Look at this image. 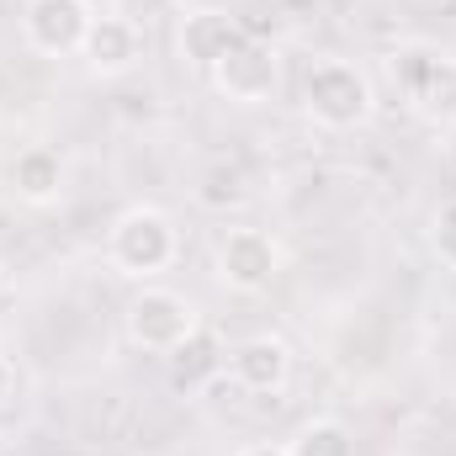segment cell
Listing matches in <instances>:
<instances>
[{
	"instance_id": "cell-16",
	"label": "cell",
	"mask_w": 456,
	"mask_h": 456,
	"mask_svg": "<svg viewBox=\"0 0 456 456\" xmlns=\"http://www.w3.org/2000/svg\"><path fill=\"white\" fill-rule=\"evenodd\" d=\"M80 5H86L91 16H102V11H117V0H80Z\"/></svg>"
},
{
	"instance_id": "cell-4",
	"label": "cell",
	"mask_w": 456,
	"mask_h": 456,
	"mask_svg": "<svg viewBox=\"0 0 456 456\" xmlns=\"http://www.w3.org/2000/svg\"><path fill=\"white\" fill-rule=\"evenodd\" d=\"M393 69V86L403 91L409 112L436 122V127H452L456 122V59L436 43H409V48H393L387 59Z\"/></svg>"
},
{
	"instance_id": "cell-12",
	"label": "cell",
	"mask_w": 456,
	"mask_h": 456,
	"mask_svg": "<svg viewBox=\"0 0 456 456\" xmlns=\"http://www.w3.org/2000/svg\"><path fill=\"white\" fill-rule=\"evenodd\" d=\"M287 452L292 456H355V436H350V425L345 419H308L292 441H287Z\"/></svg>"
},
{
	"instance_id": "cell-14",
	"label": "cell",
	"mask_w": 456,
	"mask_h": 456,
	"mask_svg": "<svg viewBox=\"0 0 456 456\" xmlns=\"http://www.w3.org/2000/svg\"><path fill=\"white\" fill-rule=\"evenodd\" d=\"M202 202H208V208H218V202H244V181H239V170L218 165V170L208 175V186H202Z\"/></svg>"
},
{
	"instance_id": "cell-9",
	"label": "cell",
	"mask_w": 456,
	"mask_h": 456,
	"mask_svg": "<svg viewBox=\"0 0 456 456\" xmlns=\"http://www.w3.org/2000/svg\"><path fill=\"white\" fill-rule=\"evenodd\" d=\"M224 371L239 393H281L292 377V350L276 335H249L224 355Z\"/></svg>"
},
{
	"instance_id": "cell-18",
	"label": "cell",
	"mask_w": 456,
	"mask_h": 456,
	"mask_svg": "<svg viewBox=\"0 0 456 456\" xmlns=\"http://www.w3.org/2000/svg\"><path fill=\"white\" fill-rule=\"evenodd\" d=\"M0 393H5V366H0Z\"/></svg>"
},
{
	"instance_id": "cell-5",
	"label": "cell",
	"mask_w": 456,
	"mask_h": 456,
	"mask_svg": "<svg viewBox=\"0 0 456 456\" xmlns=\"http://www.w3.org/2000/svg\"><path fill=\"white\" fill-rule=\"evenodd\" d=\"M213 271H218V281L228 292L255 297L281 276V244H276V233H265L255 224H228L213 244Z\"/></svg>"
},
{
	"instance_id": "cell-7",
	"label": "cell",
	"mask_w": 456,
	"mask_h": 456,
	"mask_svg": "<svg viewBox=\"0 0 456 456\" xmlns=\"http://www.w3.org/2000/svg\"><path fill=\"white\" fill-rule=\"evenodd\" d=\"M86 27H91V11L80 0H27L21 5V43L43 59L80 53Z\"/></svg>"
},
{
	"instance_id": "cell-1",
	"label": "cell",
	"mask_w": 456,
	"mask_h": 456,
	"mask_svg": "<svg viewBox=\"0 0 456 456\" xmlns=\"http://www.w3.org/2000/svg\"><path fill=\"white\" fill-rule=\"evenodd\" d=\"M303 112L314 117V127L324 133H355L377 112V86L366 75V64L340 59V53H319L303 69Z\"/></svg>"
},
{
	"instance_id": "cell-19",
	"label": "cell",
	"mask_w": 456,
	"mask_h": 456,
	"mask_svg": "<svg viewBox=\"0 0 456 456\" xmlns=\"http://www.w3.org/2000/svg\"><path fill=\"white\" fill-rule=\"evenodd\" d=\"M0 292H5V281H0Z\"/></svg>"
},
{
	"instance_id": "cell-8",
	"label": "cell",
	"mask_w": 456,
	"mask_h": 456,
	"mask_svg": "<svg viewBox=\"0 0 456 456\" xmlns=\"http://www.w3.org/2000/svg\"><path fill=\"white\" fill-rule=\"evenodd\" d=\"M80 59L91 64V75L122 80V75L138 69V59H143V32H138V21H133V16H117V11L91 16L86 43H80Z\"/></svg>"
},
{
	"instance_id": "cell-3",
	"label": "cell",
	"mask_w": 456,
	"mask_h": 456,
	"mask_svg": "<svg viewBox=\"0 0 456 456\" xmlns=\"http://www.w3.org/2000/svg\"><path fill=\"white\" fill-rule=\"evenodd\" d=\"M122 330H127V340L138 345V350H149V355H175L181 345H191L202 335V308L186 292H175V287L143 281L127 297Z\"/></svg>"
},
{
	"instance_id": "cell-13",
	"label": "cell",
	"mask_w": 456,
	"mask_h": 456,
	"mask_svg": "<svg viewBox=\"0 0 456 456\" xmlns=\"http://www.w3.org/2000/svg\"><path fill=\"white\" fill-rule=\"evenodd\" d=\"M430 255L441 260V271L456 276V197H446L430 218Z\"/></svg>"
},
{
	"instance_id": "cell-17",
	"label": "cell",
	"mask_w": 456,
	"mask_h": 456,
	"mask_svg": "<svg viewBox=\"0 0 456 456\" xmlns=\"http://www.w3.org/2000/svg\"><path fill=\"white\" fill-rule=\"evenodd\" d=\"M414 5H430V11H436V5H452V0H414Z\"/></svg>"
},
{
	"instance_id": "cell-15",
	"label": "cell",
	"mask_w": 456,
	"mask_h": 456,
	"mask_svg": "<svg viewBox=\"0 0 456 456\" xmlns=\"http://www.w3.org/2000/svg\"><path fill=\"white\" fill-rule=\"evenodd\" d=\"M233 456H292L281 441H249V446H239Z\"/></svg>"
},
{
	"instance_id": "cell-10",
	"label": "cell",
	"mask_w": 456,
	"mask_h": 456,
	"mask_svg": "<svg viewBox=\"0 0 456 456\" xmlns=\"http://www.w3.org/2000/svg\"><path fill=\"white\" fill-rule=\"evenodd\" d=\"M239 37H244L239 16H228V11H218V5H197V11H186L181 27H175L181 64H191L197 75H213V64L224 59Z\"/></svg>"
},
{
	"instance_id": "cell-11",
	"label": "cell",
	"mask_w": 456,
	"mask_h": 456,
	"mask_svg": "<svg viewBox=\"0 0 456 456\" xmlns=\"http://www.w3.org/2000/svg\"><path fill=\"white\" fill-rule=\"evenodd\" d=\"M11 191L21 202H32V208L59 202L64 197V159H59V149H48V143L16 149V159H11Z\"/></svg>"
},
{
	"instance_id": "cell-6",
	"label": "cell",
	"mask_w": 456,
	"mask_h": 456,
	"mask_svg": "<svg viewBox=\"0 0 456 456\" xmlns=\"http://www.w3.org/2000/svg\"><path fill=\"white\" fill-rule=\"evenodd\" d=\"M208 80H213V91L224 102H233V107H265L276 96V86H281V53L271 43H260V37L244 32L224 59L213 64Z\"/></svg>"
},
{
	"instance_id": "cell-2",
	"label": "cell",
	"mask_w": 456,
	"mask_h": 456,
	"mask_svg": "<svg viewBox=\"0 0 456 456\" xmlns=\"http://www.w3.org/2000/svg\"><path fill=\"white\" fill-rule=\"evenodd\" d=\"M107 260H112V271L133 276V281H154L181 260V228L165 208L138 202V208L117 213V224L107 228Z\"/></svg>"
}]
</instances>
